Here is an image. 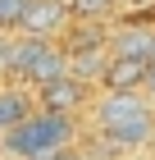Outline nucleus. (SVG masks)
<instances>
[{
  "label": "nucleus",
  "mask_w": 155,
  "mask_h": 160,
  "mask_svg": "<svg viewBox=\"0 0 155 160\" xmlns=\"http://www.w3.org/2000/svg\"><path fill=\"white\" fill-rule=\"evenodd\" d=\"M96 128H100V142L119 151H142L155 137V101L146 92H105L91 110Z\"/></svg>",
  "instance_id": "1"
},
{
  "label": "nucleus",
  "mask_w": 155,
  "mask_h": 160,
  "mask_svg": "<svg viewBox=\"0 0 155 160\" xmlns=\"http://www.w3.org/2000/svg\"><path fill=\"white\" fill-rule=\"evenodd\" d=\"M69 142H78V119L36 105L23 123H14V128L0 133V156H9V160H46L55 151H64Z\"/></svg>",
  "instance_id": "2"
},
{
  "label": "nucleus",
  "mask_w": 155,
  "mask_h": 160,
  "mask_svg": "<svg viewBox=\"0 0 155 160\" xmlns=\"http://www.w3.org/2000/svg\"><path fill=\"white\" fill-rule=\"evenodd\" d=\"M69 28H73V5H69V0H32L27 14H23V23H18V32L60 41Z\"/></svg>",
  "instance_id": "3"
},
{
  "label": "nucleus",
  "mask_w": 155,
  "mask_h": 160,
  "mask_svg": "<svg viewBox=\"0 0 155 160\" xmlns=\"http://www.w3.org/2000/svg\"><path fill=\"white\" fill-rule=\"evenodd\" d=\"M87 92H91V82H82L78 73H60V78H50L46 87H36V105L60 110V114H78L87 105Z\"/></svg>",
  "instance_id": "4"
},
{
  "label": "nucleus",
  "mask_w": 155,
  "mask_h": 160,
  "mask_svg": "<svg viewBox=\"0 0 155 160\" xmlns=\"http://www.w3.org/2000/svg\"><path fill=\"white\" fill-rule=\"evenodd\" d=\"M109 55H114V50H109V37L100 41L96 32H87L82 41H73V46H69V73H78L82 82H100Z\"/></svg>",
  "instance_id": "5"
},
{
  "label": "nucleus",
  "mask_w": 155,
  "mask_h": 160,
  "mask_svg": "<svg viewBox=\"0 0 155 160\" xmlns=\"http://www.w3.org/2000/svg\"><path fill=\"white\" fill-rule=\"evenodd\" d=\"M146 64H151V60H132V55H109L100 87H105V92H142V82H146Z\"/></svg>",
  "instance_id": "6"
},
{
  "label": "nucleus",
  "mask_w": 155,
  "mask_h": 160,
  "mask_svg": "<svg viewBox=\"0 0 155 160\" xmlns=\"http://www.w3.org/2000/svg\"><path fill=\"white\" fill-rule=\"evenodd\" d=\"M46 46H50L46 37H27V32H18V37H14V50H9V64H5V78H9V82H23L27 69L41 60Z\"/></svg>",
  "instance_id": "7"
},
{
  "label": "nucleus",
  "mask_w": 155,
  "mask_h": 160,
  "mask_svg": "<svg viewBox=\"0 0 155 160\" xmlns=\"http://www.w3.org/2000/svg\"><path fill=\"white\" fill-rule=\"evenodd\" d=\"M60 73H69V46H60V41H50L46 50H41V60L27 69V78H23V87H46L50 78H60Z\"/></svg>",
  "instance_id": "8"
},
{
  "label": "nucleus",
  "mask_w": 155,
  "mask_h": 160,
  "mask_svg": "<svg viewBox=\"0 0 155 160\" xmlns=\"http://www.w3.org/2000/svg\"><path fill=\"white\" fill-rule=\"evenodd\" d=\"M109 50H114V55H132V60H151V50H155V28H142V23L119 28V32L109 37Z\"/></svg>",
  "instance_id": "9"
},
{
  "label": "nucleus",
  "mask_w": 155,
  "mask_h": 160,
  "mask_svg": "<svg viewBox=\"0 0 155 160\" xmlns=\"http://www.w3.org/2000/svg\"><path fill=\"white\" fill-rule=\"evenodd\" d=\"M32 110H36V96H27L23 87H0V133L23 123Z\"/></svg>",
  "instance_id": "10"
},
{
  "label": "nucleus",
  "mask_w": 155,
  "mask_h": 160,
  "mask_svg": "<svg viewBox=\"0 0 155 160\" xmlns=\"http://www.w3.org/2000/svg\"><path fill=\"white\" fill-rule=\"evenodd\" d=\"M69 5H73V18H87V23L109 18V14L119 9V0H69Z\"/></svg>",
  "instance_id": "11"
},
{
  "label": "nucleus",
  "mask_w": 155,
  "mask_h": 160,
  "mask_svg": "<svg viewBox=\"0 0 155 160\" xmlns=\"http://www.w3.org/2000/svg\"><path fill=\"white\" fill-rule=\"evenodd\" d=\"M27 5H32V0H0V28H5V32H18Z\"/></svg>",
  "instance_id": "12"
},
{
  "label": "nucleus",
  "mask_w": 155,
  "mask_h": 160,
  "mask_svg": "<svg viewBox=\"0 0 155 160\" xmlns=\"http://www.w3.org/2000/svg\"><path fill=\"white\" fill-rule=\"evenodd\" d=\"M46 160H96V156H87V151L78 147V142H69L64 151H55V156H46Z\"/></svg>",
  "instance_id": "13"
},
{
  "label": "nucleus",
  "mask_w": 155,
  "mask_h": 160,
  "mask_svg": "<svg viewBox=\"0 0 155 160\" xmlns=\"http://www.w3.org/2000/svg\"><path fill=\"white\" fill-rule=\"evenodd\" d=\"M14 37H18V32H5V28H0V73H5V64H9V50H14Z\"/></svg>",
  "instance_id": "14"
},
{
  "label": "nucleus",
  "mask_w": 155,
  "mask_h": 160,
  "mask_svg": "<svg viewBox=\"0 0 155 160\" xmlns=\"http://www.w3.org/2000/svg\"><path fill=\"white\" fill-rule=\"evenodd\" d=\"M142 92H146V96H151V101H155V60H151V64H146V82H142Z\"/></svg>",
  "instance_id": "15"
},
{
  "label": "nucleus",
  "mask_w": 155,
  "mask_h": 160,
  "mask_svg": "<svg viewBox=\"0 0 155 160\" xmlns=\"http://www.w3.org/2000/svg\"><path fill=\"white\" fill-rule=\"evenodd\" d=\"M128 160H146V156H128Z\"/></svg>",
  "instance_id": "16"
}]
</instances>
